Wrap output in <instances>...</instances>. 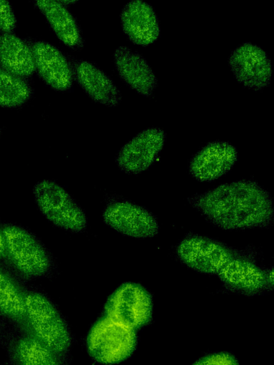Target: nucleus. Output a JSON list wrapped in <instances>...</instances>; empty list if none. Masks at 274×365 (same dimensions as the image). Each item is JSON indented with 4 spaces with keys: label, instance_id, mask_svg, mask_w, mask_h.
I'll list each match as a JSON object with an SVG mask.
<instances>
[{
    "label": "nucleus",
    "instance_id": "a211bd4d",
    "mask_svg": "<svg viewBox=\"0 0 274 365\" xmlns=\"http://www.w3.org/2000/svg\"><path fill=\"white\" fill-rule=\"evenodd\" d=\"M0 67L23 78L32 74L34 62L31 48L14 34L0 35Z\"/></svg>",
    "mask_w": 274,
    "mask_h": 365
},
{
    "label": "nucleus",
    "instance_id": "7ed1b4c3",
    "mask_svg": "<svg viewBox=\"0 0 274 365\" xmlns=\"http://www.w3.org/2000/svg\"><path fill=\"white\" fill-rule=\"evenodd\" d=\"M24 317L36 337L56 353H64L71 345L68 328L54 304L39 292L26 293Z\"/></svg>",
    "mask_w": 274,
    "mask_h": 365
},
{
    "label": "nucleus",
    "instance_id": "1a4fd4ad",
    "mask_svg": "<svg viewBox=\"0 0 274 365\" xmlns=\"http://www.w3.org/2000/svg\"><path fill=\"white\" fill-rule=\"evenodd\" d=\"M228 63L233 76L243 86L260 91L270 86V59L260 46L250 42L241 43L231 51Z\"/></svg>",
    "mask_w": 274,
    "mask_h": 365
},
{
    "label": "nucleus",
    "instance_id": "ddd939ff",
    "mask_svg": "<svg viewBox=\"0 0 274 365\" xmlns=\"http://www.w3.org/2000/svg\"><path fill=\"white\" fill-rule=\"evenodd\" d=\"M120 17L124 34L134 44L147 46L159 37L158 16L151 4L131 1L123 6Z\"/></svg>",
    "mask_w": 274,
    "mask_h": 365
},
{
    "label": "nucleus",
    "instance_id": "4be33fe9",
    "mask_svg": "<svg viewBox=\"0 0 274 365\" xmlns=\"http://www.w3.org/2000/svg\"><path fill=\"white\" fill-rule=\"evenodd\" d=\"M192 365H239V363L233 354L223 351L206 355Z\"/></svg>",
    "mask_w": 274,
    "mask_h": 365
},
{
    "label": "nucleus",
    "instance_id": "5701e85b",
    "mask_svg": "<svg viewBox=\"0 0 274 365\" xmlns=\"http://www.w3.org/2000/svg\"><path fill=\"white\" fill-rule=\"evenodd\" d=\"M16 20L9 1L0 0V31L11 33L16 28Z\"/></svg>",
    "mask_w": 274,
    "mask_h": 365
},
{
    "label": "nucleus",
    "instance_id": "39448f33",
    "mask_svg": "<svg viewBox=\"0 0 274 365\" xmlns=\"http://www.w3.org/2000/svg\"><path fill=\"white\" fill-rule=\"evenodd\" d=\"M223 287L233 292L253 296L272 290L273 269L260 265L250 252L236 250L217 274Z\"/></svg>",
    "mask_w": 274,
    "mask_h": 365
},
{
    "label": "nucleus",
    "instance_id": "4468645a",
    "mask_svg": "<svg viewBox=\"0 0 274 365\" xmlns=\"http://www.w3.org/2000/svg\"><path fill=\"white\" fill-rule=\"evenodd\" d=\"M34 69L40 78L56 91H66L72 84L73 74L64 54L46 41H37L32 48Z\"/></svg>",
    "mask_w": 274,
    "mask_h": 365
},
{
    "label": "nucleus",
    "instance_id": "6e6552de",
    "mask_svg": "<svg viewBox=\"0 0 274 365\" xmlns=\"http://www.w3.org/2000/svg\"><path fill=\"white\" fill-rule=\"evenodd\" d=\"M236 250L215 239L188 233L178 244L176 253L187 267L203 274H217Z\"/></svg>",
    "mask_w": 274,
    "mask_h": 365
},
{
    "label": "nucleus",
    "instance_id": "412c9836",
    "mask_svg": "<svg viewBox=\"0 0 274 365\" xmlns=\"http://www.w3.org/2000/svg\"><path fill=\"white\" fill-rule=\"evenodd\" d=\"M55 354L35 336L21 339L16 347L21 365H59Z\"/></svg>",
    "mask_w": 274,
    "mask_h": 365
},
{
    "label": "nucleus",
    "instance_id": "f257e3e1",
    "mask_svg": "<svg viewBox=\"0 0 274 365\" xmlns=\"http://www.w3.org/2000/svg\"><path fill=\"white\" fill-rule=\"evenodd\" d=\"M188 201L207 221L225 230L265 228L273 220L272 197L253 180L224 183Z\"/></svg>",
    "mask_w": 274,
    "mask_h": 365
},
{
    "label": "nucleus",
    "instance_id": "aec40b11",
    "mask_svg": "<svg viewBox=\"0 0 274 365\" xmlns=\"http://www.w3.org/2000/svg\"><path fill=\"white\" fill-rule=\"evenodd\" d=\"M31 95L32 89L27 82L0 67L1 107H19L25 103Z\"/></svg>",
    "mask_w": 274,
    "mask_h": 365
},
{
    "label": "nucleus",
    "instance_id": "6ab92c4d",
    "mask_svg": "<svg viewBox=\"0 0 274 365\" xmlns=\"http://www.w3.org/2000/svg\"><path fill=\"white\" fill-rule=\"evenodd\" d=\"M26 294L17 279L0 264V314L13 319L24 316Z\"/></svg>",
    "mask_w": 274,
    "mask_h": 365
},
{
    "label": "nucleus",
    "instance_id": "f3484780",
    "mask_svg": "<svg viewBox=\"0 0 274 365\" xmlns=\"http://www.w3.org/2000/svg\"><path fill=\"white\" fill-rule=\"evenodd\" d=\"M35 3L64 44L75 49L82 46L79 28L64 4L57 1H36Z\"/></svg>",
    "mask_w": 274,
    "mask_h": 365
},
{
    "label": "nucleus",
    "instance_id": "2eb2a0df",
    "mask_svg": "<svg viewBox=\"0 0 274 365\" xmlns=\"http://www.w3.org/2000/svg\"><path fill=\"white\" fill-rule=\"evenodd\" d=\"M113 57L115 67L123 81L140 95L151 96L158 81L146 60L138 52L124 46L116 50Z\"/></svg>",
    "mask_w": 274,
    "mask_h": 365
},
{
    "label": "nucleus",
    "instance_id": "9b49d317",
    "mask_svg": "<svg viewBox=\"0 0 274 365\" xmlns=\"http://www.w3.org/2000/svg\"><path fill=\"white\" fill-rule=\"evenodd\" d=\"M166 140L165 132L158 128L142 130L126 143L117 154L119 169L127 174H138L154 163Z\"/></svg>",
    "mask_w": 274,
    "mask_h": 365
},
{
    "label": "nucleus",
    "instance_id": "423d86ee",
    "mask_svg": "<svg viewBox=\"0 0 274 365\" xmlns=\"http://www.w3.org/2000/svg\"><path fill=\"white\" fill-rule=\"evenodd\" d=\"M6 255L22 275L38 277L47 274L51 267V259L39 240L26 229L14 225L2 228Z\"/></svg>",
    "mask_w": 274,
    "mask_h": 365
},
{
    "label": "nucleus",
    "instance_id": "20e7f679",
    "mask_svg": "<svg viewBox=\"0 0 274 365\" xmlns=\"http://www.w3.org/2000/svg\"><path fill=\"white\" fill-rule=\"evenodd\" d=\"M33 194L42 215L55 226L72 232H80L87 226L81 207L61 185L50 180L35 184Z\"/></svg>",
    "mask_w": 274,
    "mask_h": 365
},
{
    "label": "nucleus",
    "instance_id": "f8f14e48",
    "mask_svg": "<svg viewBox=\"0 0 274 365\" xmlns=\"http://www.w3.org/2000/svg\"><path fill=\"white\" fill-rule=\"evenodd\" d=\"M238 159L235 147L226 141L209 142L191 159L190 174L200 182H212L228 173Z\"/></svg>",
    "mask_w": 274,
    "mask_h": 365
},
{
    "label": "nucleus",
    "instance_id": "dca6fc26",
    "mask_svg": "<svg viewBox=\"0 0 274 365\" xmlns=\"http://www.w3.org/2000/svg\"><path fill=\"white\" fill-rule=\"evenodd\" d=\"M75 72L77 82L93 101L109 107L120 103V91L106 73L95 65L86 61H79Z\"/></svg>",
    "mask_w": 274,
    "mask_h": 365
},
{
    "label": "nucleus",
    "instance_id": "9d476101",
    "mask_svg": "<svg viewBox=\"0 0 274 365\" xmlns=\"http://www.w3.org/2000/svg\"><path fill=\"white\" fill-rule=\"evenodd\" d=\"M103 220L116 232L135 238L153 237L159 230L158 220L151 212L128 201L108 205L103 212Z\"/></svg>",
    "mask_w": 274,
    "mask_h": 365
},
{
    "label": "nucleus",
    "instance_id": "b1692460",
    "mask_svg": "<svg viewBox=\"0 0 274 365\" xmlns=\"http://www.w3.org/2000/svg\"><path fill=\"white\" fill-rule=\"evenodd\" d=\"M6 255L5 238L2 229L0 228V257Z\"/></svg>",
    "mask_w": 274,
    "mask_h": 365
},
{
    "label": "nucleus",
    "instance_id": "f03ea898",
    "mask_svg": "<svg viewBox=\"0 0 274 365\" xmlns=\"http://www.w3.org/2000/svg\"><path fill=\"white\" fill-rule=\"evenodd\" d=\"M137 346L136 329L104 315L90 329L86 346L98 363L115 364L130 357Z\"/></svg>",
    "mask_w": 274,
    "mask_h": 365
},
{
    "label": "nucleus",
    "instance_id": "0eeeda50",
    "mask_svg": "<svg viewBox=\"0 0 274 365\" xmlns=\"http://www.w3.org/2000/svg\"><path fill=\"white\" fill-rule=\"evenodd\" d=\"M153 303L151 293L141 284L126 282L108 297L104 315L134 329L151 322Z\"/></svg>",
    "mask_w": 274,
    "mask_h": 365
}]
</instances>
